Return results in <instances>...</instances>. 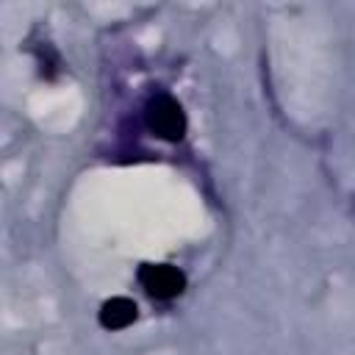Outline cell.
I'll use <instances>...</instances> for the list:
<instances>
[{"instance_id":"obj_2","label":"cell","mask_w":355,"mask_h":355,"mask_svg":"<svg viewBox=\"0 0 355 355\" xmlns=\"http://www.w3.org/2000/svg\"><path fill=\"white\" fill-rule=\"evenodd\" d=\"M139 283L155 300H175L186 288V275L172 263H144L139 269Z\"/></svg>"},{"instance_id":"obj_3","label":"cell","mask_w":355,"mask_h":355,"mask_svg":"<svg viewBox=\"0 0 355 355\" xmlns=\"http://www.w3.org/2000/svg\"><path fill=\"white\" fill-rule=\"evenodd\" d=\"M136 316H139V308H136V302L128 300V297H111V300H105V302L100 305V311H97L100 327H103V330H111V333L130 327V324L136 322Z\"/></svg>"},{"instance_id":"obj_1","label":"cell","mask_w":355,"mask_h":355,"mask_svg":"<svg viewBox=\"0 0 355 355\" xmlns=\"http://www.w3.org/2000/svg\"><path fill=\"white\" fill-rule=\"evenodd\" d=\"M144 125L164 141H180L186 133V111L172 94H155L144 105Z\"/></svg>"}]
</instances>
